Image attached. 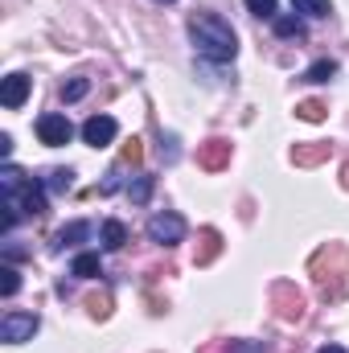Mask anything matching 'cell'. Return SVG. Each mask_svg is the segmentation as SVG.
<instances>
[{
  "label": "cell",
  "mask_w": 349,
  "mask_h": 353,
  "mask_svg": "<svg viewBox=\"0 0 349 353\" xmlns=\"http://www.w3.org/2000/svg\"><path fill=\"white\" fill-rule=\"evenodd\" d=\"M165 4H169V0H165Z\"/></svg>",
  "instance_id": "30"
},
{
  "label": "cell",
  "mask_w": 349,
  "mask_h": 353,
  "mask_svg": "<svg viewBox=\"0 0 349 353\" xmlns=\"http://www.w3.org/2000/svg\"><path fill=\"white\" fill-rule=\"evenodd\" d=\"M152 185H157L152 176H148V173H140V176H136V181H132V185H128V197H132L136 205H144V201L152 197Z\"/></svg>",
  "instance_id": "16"
},
{
  "label": "cell",
  "mask_w": 349,
  "mask_h": 353,
  "mask_svg": "<svg viewBox=\"0 0 349 353\" xmlns=\"http://www.w3.org/2000/svg\"><path fill=\"white\" fill-rule=\"evenodd\" d=\"M70 136H74V128H70V119H66V115L50 111V115H41V119H37V140H41L46 148H62V144H70Z\"/></svg>",
  "instance_id": "5"
},
{
  "label": "cell",
  "mask_w": 349,
  "mask_h": 353,
  "mask_svg": "<svg viewBox=\"0 0 349 353\" xmlns=\"http://www.w3.org/2000/svg\"><path fill=\"white\" fill-rule=\"evenodd\" d=\"M46 189H54V193H70V189H74V173H70V169H50Z\"/></svg>",
  "instance_id": "17"
},
{
  "label": "cell",
  "mask_w": 349,
  "mask_h": 353,
  "mask_svg": "<svg viewBox=\"0 0 349 353\" xmlns=\"http://www.w3.org/2000/svg\"><path fill=\"white\" fill-rule=\"evenodd\" d=\"M275 37H304V25L296 17H275Z\"/></svg>",
  "instance_id": "21"
},
{
  "label": "cell",
  "mask_w": 349,
  "mask_h": 353,
  "mask_svg": "<svg viewBox=\"0 0 349 353\" xmlns=\"http://www.w3.org/2000/svg\"><path fill=\"white\" fill-rule=\"evenodd\" d=\"M41 329L37 312H8L0 321V341L4 345H21V341H33V333Z\"/></svg>",
  "instance_id": "2"
},
{
  "label": "cell",
  "mask_w": 349,
  "mask_h": 353,
  "mask_svg": "<svg viewBox=\"0 0 349 353\" xmlns=\"http://www.w3.org/2000/svg\"><path fill=\"white\" fill-rule=\"evenodd\" d=\"M247 8H251L255 17H271V21H275V0H247Z\"/></svg>",
  "instance_id": "23"
},
{
  "label": "cell",
  "mask_w": 349,
  "mask_h": 353,
  "mask_svg": "<svg viewBox=\"0 0 349 353\" xmlns=\"http://www.w3.org/2000/svg\"><path fill=\"white\" fill-rule=\"evenodd\" d=\"M333 74H337V62H329V58H321L317 66H308V74H304V79H308V83H329Z\"/></svg>",
  "instance_id": "19"
},
{
  "label": "cell",
  "mask_w": 349,
  "mask_h": 353,
  "mask_svg": "<svg viewBox=\"0 0 349 353\" xmlns=\"http://www.w3.org/2000/svg\"><path fill=\"white\" fill-rule=\"evenodd\" d=\"M115 132H119V123L111 115H90L87 123H83V140H87L90 148H107L115 140Z\"/></svg>",
  "instance_id": "8"
},
{
  "label": "cell",
  "mask_w": 349,
  "mask_h": 353,
  "mask_svg": "<svg viewBox=\"0 0 349 353\" xmlns=\"http://www.w3.org/2000/svg\"><path fill=\"white\" fill-rule=\"evenodd\" d=\"M230 140H222V136H214V140H206V144H197V169H206V173H222L226 165H230Z\"/></svg>",
  "instance_id": "6"
},
{
  "label": "cell",
  "mask_w": 349,
  "mask_h": 353,
  "mask_svg": "<svg viewBox=\"0 0 349 353\" xmlns=\"http://www.w3.org/2000/svg\"><path fill=\"white\" fill-rule=\"evenodd\" d=\"M8 152H12V136L4 132V136H0V157H8Z\"/></svg>",
  "instance_id": "27"
},
{
  "label": "cell",
  "mask_w": 349,
  "mask_h": 353,
  "mask_svg": "<svg viewBox=\"0 0 349 353\" xmlns=\"http://www.w3.org/2000/svg\"><path fill=\"white\" fill-rule=\"evenodd\" d=\"M87 90H90V83H87V79H70V83L62 87V99H66V103H79V99H83Z\"/></svg>",
  "instance_id": "22"
},
{
  "label": "cell",
  "mask_w": 349,
  "mask_h": 353,
  "mask_svg": "<svg viewBox=\"0 0 349 353\" xmlns=\"http://www.w3.org/2000/svg\"><path fill=\"white\" fill-rule=\"evenodd\" d=\"M317 353H349V350H341V345H321Z\"/></svg>",
  "instance_id": "28"
},
{
  "label": "cell",
  "mask_w": 349,
  "mask_h": 353,
  "mask_svg": "<svg viewBox=\"0 0 349 353\" xmlns=\"http://www.w3.org/2000/svg\"><path fill=\"white\" fill-rule=\"evenodd\" d=\"M329 152H333V144L308 140V144H296V148H292V161H296L300 169H317V165H325V161H329Z\"/></svg>",
  "instance_id": "9"
},
{
  "label": "cell",
  "mask_w": 349,
  "mask_h": 353,
  "mask_svg": "<svg viewBox=\"0 0 349 353\" xmlns=\"http://www.w3.org/2000/svg\"><path fill=\"white\" fill-rule=\"evenodd\" d=\"M271 304H275V312H279L283 321H300V316H304V296H300V288H296L292 279L271 283Z\"/></svg>",
  "instance_id": "4"
},
{
  "label": "cell",
  "mask_w": 349,
  "mask_h": 353,
  "mask_svg": "<svg viewBox=\"0 0 349 353\" xmlns=\"http://www.w3.org/2000/svg\"><path fill=\"white\" fill-rule=\"evenodd\" d=\"M123 243H128V226H123V222H115V218H111V222H103V247H107V251H119Z\"/></svg>",
  "instance_id": "15"
},
{
  "label": "cell",
  "mask_w": 349,
  "mask_h": 353,
  "mask_svg": "<svg viewBox=\"0 0 349 353\" xmlns=\"http://www.w3.org/2000/svg\"><path fill=\"white\" fill-rule=\"evenodd\" d=\"M87 304H90V316H99V321L111 312V300H107V296H90Z\"/></svg>",
  "instance_id": "24"
},
{
  "label": "cell",
  "mask_w": 349,
  "mask_h": 353,
  "mask_svg": "<svg viewBox=\"0 0 349 353\" xmlns=\"http://www.w3.org/2000/svg\"><path fill=\"white\" fill-rule=\"evenodd\" d=\"M17 288H21V275H17V267L4 263V267H0V296H17Z\"/></svg>",
  "instance_id": "20"
},
{
  "label": "cell",
  "mask_w": 349,
  "mask_h": 353,
  "mask_svg": "<svg viewBox=\"0 0 349 353\" xmlns=\"http://www.w3.org/2000/svg\"><path fill=\"white\" fill-rule=\"evenodd\" d=\"M226 353H267V345L263 341H247V345H230Z\"/></svg>",
  "instance_id": "26"
},
{
  "label": "cell",
  "mask_w": 349,
  "mask_h": 353,
  "mask_svg": "<svg viewBox=\"0 0 349 353\" xmlns=\"http://www.w3.org/2000/svg\"><path fill=\"white\" fill-rule=\"evenodd\" d=\"M140 157H144V148H140V140H132L123 148V165H140Z\"/></svg>",
  "instance_id": "25"
},
{
  "label": "cell",
  "mask_w": 349,
  "mask_h": 353,
  "mask_svg": "<svg viewBox=\"0 0 349 353\" xmlns=\"http://www.w3.org/2000/svg\"><path fill=\"white\" fill-rule=\"evenodd\" d=\"M148 239H152V243H161V247H177V243L185 239V218L173 214V210L152 214V218H148Z\"/></svg>",
  "instance_id": "3"
},
{
  "label": "cell",
  "mask_w": 349,
  "mask_h": 353,
  "mask_svg": "<svg viewBox=\"0 0 349 353\" xmlns=\"http://www.w3.org/2000/svg\"><path fill=\"white\" fill-rule=\"evenodd\" d=\"M222 255V234L214 230V226H206L201 234H197V251H193V263L197 267H210L214 259Z\"/></svg>",
  "instance_id": "10"
},
{
  "label": "cell",
  "mask_w": 349,
  "mask_h": 353,
  "mask_svg": "<svg viewBox=\"0 0 349 353\" xmlns=\"http://www.w3.org/2000/svg\"><path fill=\"white\" fill-rule=\"evenodd\" d=\"M329 115V107L321 103V99H304V103H296V119H304V123H321Z\"/></svg>",
  "instance_id": "14"
},
{
  "label": "cell",
  "mask_w": 349,
  "mask_h": 353,
  "mask_svg": "<svg viewBox=\"0 0 349 353\" xmlns=\"http://www.w3.org/2000/svg\"><path fill=\"white\" fill-rule=\"evenodd\" d=\"M341 185L349 189V161H346V169H341Z\"/></svg>",
  "instance_id": "29"
},
{
  "label": "cell",
  "mask_w": 349,
  "mask_h": 353,
  "mask_svg": "<svg viewBox=\"0 0 349 353\" xmlns=\"http://www.w3.org/2000/svg\"><path fill=\"white\" fill-rule=\"evenodd\" d=\"M70 275H79V279H94V275H103V263H99V255H74V263H70Z\"/></svg>",
  "instance_id": "13"
},
{
  "label": "cell",
  "mask_w": 349,
  "mask_h": 353,
  "mask_svg": "<svg viewBox=\"0 0 349 353\" xmlns=\"http://www.w3.org/2000/svg\"><path fill=\"white\" fill-rule=\"evenodd\" d=\"M292 8L304 12V17H329V12H333L329 0H292Z\"/></svg>",
  "instance_id": "18"
},
{
  "label": "cell",
  "mask_w": 349,
  "mask_h": 353,
  "mask_svg": "<svg viewBox=\"0 0 349 353\" xmlns=\"http://www.w3.org/2000/svg\"><path fill=\"white\" fill-rule=\"evenodd\" d=\"M8 197H12L17 210L29 214V218H41V214H46V189H41V181H21Z\"/></svg>",
  "instance_id": "7"
},
{
  "label": "cell",
  "mask_w": 349,
  "mask_h": 353,
  "mask_svg": "<svg viewBox=\"0 0 349 353\" xmlns=\"http://www.w3.org/2000/svg\"><path fill=\"white\" fill-rule=\"evenodd\" d=\"M83 239H90V226H87V222H70V226H62V230L54 234L50 251H66V247H79Z\"/></svg>",
  "instance_id": "12"
},
{
  "label": "cell",
  "mask_w": 349,
  "mask_h": 353,
  "mask_svg": "<svg viewBox=\"0 0 349 353\" xmlns=\"http://www.w3.org/2000/svg\"><path fill=\"white\" fill-rule=\"evenodd\" d=\"M189 37L197 46V54L210 58V62H235V54H239V37L218 12H193L189 17Z\"/></svg>",
  "instance_id": "1"
},
{
  "label": "cell",
  "mask_w": 349,
  "mask_h": 353,
  "mask_svg": "<svg viewBox=\"0 0 349 353\" xmlns=\"http://www.w3.org/2000/svg\"><path fill=\"white\" fill-rule=\"evenodd\" d=\"M29 87H33V83H29L25 74H8V79H4V87H0V103H4L8 111H17V107L29 99Z\"/></svg>",
  "instance_id": "11"
}]
</instances>
